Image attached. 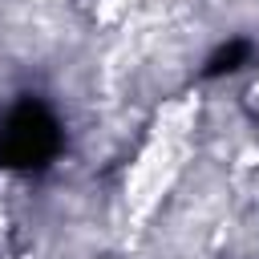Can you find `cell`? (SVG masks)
Here are the masks:
<instances>
[{
    "label": "cell",
    "mask_w": 259,
    "mask_h": 259,
    "mask_svg": "<svg viewBox=\"0 0 259 259\" xmlns=\"http://www.w3.org/2000/svg\"><path fill=\"white\" fill-rule=\"evenodd\" d=\"M255 93H259V81H255Z\"/></svg>",
    "instance_id": "cell-2"
},
{
    "label": "cell",
    "mask_w": 259,
    "mask_h": 259,
    "mask_svg": "<svg viewBox=\"0 0 259 259\" xmlns=\"http://www.w3.org/2000/svg\"><path fill=\"white\" fill-rule=\"evenodd\" d=\"M121 8H125V0H101V4H97V20H101V24H113V20L121 16Z\"/></svg>",
    "instance_id": "cell-1"
}]
</instances>
